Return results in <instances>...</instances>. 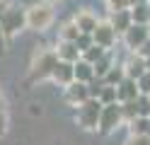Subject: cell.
Segmentation results:
<instances>
[{
  "label": "cell",
  "instance_id": "12",
  "mask_svg": "<svg viewBox=\"0 0 150 145\" xmlns=\"http://www.w3.org/2000/svg\"><path fill=\"white\" fill-rule=\"evenodd\" d=\"M75 24H78V29H80L82 34H92V32H95V27H97L99 22H97V17L92 15V12L82 10V12H78V17H75Z\"/></svg>",
  "mask_w": 150,
  "mask_h": 145
},
{
  "label": "cell",
  "instance_id": "9",
  "mask_svg": "<svg viewBox=\"0 0 150 145\" xmlns=\"http://www.w3.org/2000/svg\"><path fill=\"white\" fill-rule=\"evenodd\" d=\"M140 92H138V85L133 77H124L119 85H116V99L119 102H126V99H136Z\"/></svg>",
  "mask_w": 150,
  "mask_h": 145
},
{
  "label": "cell",
  "instance_id": "8",
  "mask_svg": "<svg viewBox=\"0 0 150 145\" xmlns=\"http://www.w3.org/2000/svg\"><path fill=\"white\" fill-rule=\"evenodd\" d=\"M114 36H116V32L111 29V24H97L95 32H92V41L99 44L102 48H109L114 44Z\"/></svg>",
  "mask_w": 150,
  "mask_h": 145
},
{
  "label": "cell",
  "instance_id": "26",
  "mask_svg": "<svg viewBox=\"0 0 150 145\" xmlns=\"http://www.w3.org/2000/svg\"><path fill=\"white\" fill-rule=\"evenodd\" d=\"M145 68H148V70H150V58H148V61H145Z\"/></svg>",
  "mask_w": 150,
  "mask_h": 145
},
{
  "label": "cell",
  "instance_id": "3",
  "mask_svg": "<svg viewBox=\"0 0 150 145\" xmlns=\"http://www.w3.org/2000/svg\"><path fill=\"white\" fill-rule=\"evenodd\" d=\"M56 61H58V56H56V51H41L36 53L34 63H32V75L36 77V80H44V77H49Z\"/></svg>",
  "mask_w": 150,
  "mask_h": 145
},
{
  "label": "cell",
  "instance_id": "4",
  "mask_svg": "<svg viewBox=\"0 0 150 145\" xmlns=\"http://www.w3.org/2000/svg\"><path fill=\"white\" fill-rule=\"evenodd\" d=\"M119 121H121V106H119L116 102H111V104H104V106H102L97 126H102V131H104V133H109Z\"/></svg>",
  "mask_w": 150,
  "mask_h": 145
},
{
  "label": "cell",
  "instance_id": "1",
  "mask_svg": "<svg viewBox=\"0 0 150 145\" xmlns=\"http://www.w3.org/2000/svg\"><path fill=\"white\" fill-rule=\"evenodd\" d=\"M24 22H27L29 29H36V32L46 29V27L53 22V10H51V5H46V3L32 5L29 10H27V15H24Z\"/></svg>",
  "mask_w": 150,
  "mask_h": 145
},
{
  "label": "cell",
  "instance_id": "10",
  "mask_svg": "<svg viewBox=\"0 0 150 145\" xmlns=\"http://www.w3.org/2000/svg\"><path fill=\"white\" fill-rule=\"evenodd\" d=\"M65 97H68V102L70 104H82L90 97V92H87V85L85 82H78V80H73L70 85H65Z\"/></svg>",
  "mask_w": 150,
  "mask_h": 145
},
{
  "label": "cell",
  "instance_id": "6",
  "mask_svg": "<svg viewBox=\"0 0 150 145\" xmlns=\"http://www.w3.org/2000/svg\"><path fill=\"white\" fill-rule=\"evenodd\" d=\"M126 44L131 46V48H140L145 41H148V24H131L128 29H126Z\"/></svg>",
  "mask_w": 150,
  "mask_h": 145
},
{
  "label": "cell",
  "instance_id": "21",
  "mask_svg": "<svg viewBox=\"0 0 150 145\" xmlns=\"http://www.w3.org/2000/svg\"><path fill=\"white\" fill-rule=\"evenodd\" d=\"M104 77H107V82H109V85H114V87H116V85L126 77V73H124V68H109V70L104 73Z\"/></svg>",
  "mask_w": 150,
  "mask_h": 145
},
{
  "label": "cell",
  "instance_id": "23",
  "mask_svg": "<svg viewBox=\"0 0 150 145\" xmlns=\"http://www.w3.org/2000/svg\"><path fill=\"white\" fill-rule=\"evenodd\" d=\"M92 44H95V41H92V34H82V32H80V36L75 39V46H78V51H80V53L85 51V48H90Z\"/></svg>",
  "mask_w": 150,
  "mask_h": 145
},
{
  "label": "cell",
  "instance_id": "25",
  "mask_svg": "<svg viewBox=\"0 0 150 145\" xmlns=\"http://www.w3.org/2000/svg\"><path fill=\"white\" fill-rule=\"evenodd\" d=\"M5 126H7V116H5V111L0 109V135L5 133Z\"/></svg>",
  "mask_w": 150,
  "mask_h": 145
},
{
  "label": "cell",
  "instance_id": "17",
  "mask_svg": "<svg viewBox=\"0 0 150 145\" xmlns=\"http://www.w3.org/2000/svg\"><path fill=\"white\" fill-rule=\"evenodd\" d=\"M104 51H107V48H102L99 44H92V46H90V48H85V51H82L80 56H82V61L95 63V61H99V58L104 56Z\"/></svg>",
  "mask_w": 150,
  "mask_h": 145
},
{
  "label": "cell",
  "instance_id": "5",
  "mask_svg": "<svg viewBox=\"0 0 150 145\" xmlns=\"http://www.w3.org/2000/svg\"><path fill=\"white\" fill-rule=\"evenodd\" d=\"M22 24H24V15L20 10H7V12L0 15V29H3V34H15Z\"/></svg>",
  "mask_w": 150,
  "mask_h": 145
},
{
  "label": "cell",
  "instance_id": "11",
  "mask_svg": "<svg viewBox=\"0 0 150 145\" xmlns=\"http://www.w3.org/2000/svg\"><path fill=\"white\" fill-rule=\"evenodd\" d=\"M56 56H58V61H68V63H75L80 58V51L75 41H61V46L56 48Z\"/></svg>",
  "mask_w": 150,
  "mask_h": 145
},
{
  "label": "cell",
  "instance_id": "15",
  "mask_svg": "<svg viewBox=\"0 0 150 145\" xmlns=\"http://www.w3.org/2000/svg\"><path fill=\"white\" fill-rule=\"evenodd\" d=\"M131 19H133V24H148L150 22V5L145 0H138L133 12H131Z\"/></svg>",
  "mask_w": 150,
  "mask_h": 145
},
{
  "label": "cell",
  "instance_id": "22",
  "mask_svg": "<svg viewBox=\"0 0 150 145\" xmlns=\"http://www.w3.org/2000/svg\"><path fill=\"white\" fill-rule=\"evenodd\" d=\"M136 85H138V92L140 94H150V70H145L143 75L136 80Z\"/></svg>",
  "mask_w": 150,
  "mask_h": 145
},
{
  "label": "cell",
  "instance_id": "16",
  "mask_svg": "<svg viewBox=\"0 0 150 145\" xmlns=\"http://www.w3.org/2000/svg\"><path fill=\"white\" fill-rule=\"evenodd\" d=\"M145 70H148V68H145V61H143V58H138V56H133V58L126 63V68H124L126 77H133V80H138Z\"/></svg>",
  "mask_w": 150,
  "mask_h": 145
},
{
  "label": "cell",
  "instance_id": "24",
  "mask_svg": "<svg viewBox=\"0 0 150 145\" xmlns=\"http://www.w3.org/2000/svg\"><path fill=\"white\" fill-rule=\"evenodd\" d=\"M107 5H109L111 12H119V10H128L131 0H107Z\"/></svg>",
  "mask_w": 150,
  "mask_h": 145
},
{
  "label": "cell",
  "instance_id": "19",
  "mask_svg": "<svg viewBox=\"0 0 150 145\" xmlns=\"http://www.w3.org/2000/svg\"><path fill=\"white\" fill-rule=\"evenodd\" d=\"M58 34H61V41H75V39L80 36V29H78L75 22H70V24H65Z\"/></svg>",
  "mask_w": 150,
  "mask_h": 145
},
{
  "label": "cell",
  "instance_id": "27",
  "mask_svg": "<svg viewBox=\"0 0 150 145\" xmlns=\"http://www.w3.org/2000/svg\"><path fill=\"white\" fill-rule=\"evenodd\" d=\"M148 119H150V114H148Z\"/></svg>",
  "mask_w": 150,
  "mask_h": 145
},
{
  "label": "cell",
  "instance_id": "2",
  "mask_svg": "<svg viewBox=\"0 0 150 145\" xmlns=\"http://www.w3.org/2000/svg\"><path fill=\"white\" fill-rule=\"evenodd\" d=\"M80 106V111H78V121H80V126L82 128H87V131H92L97 126V121H99V111H102V104L97 97H87L82 104H78Z\"/></svg>",
  "mask_w": 150,
  "mask_h": 145
},
{
  "label": "cell",
  "instance_id": "18",
  "mask_svg": "<svg viewBox=\"0 0 150 145\" xmlns=\"http://www.w3.org/2000/svg\"><path fill=\"white\" fill-rule=\"evenodd\" d=\"M133 123V135H148L150 133V119L148 116H136V119H131Z\"/></svg>",
  "mask_w": 150,
  "mask_h": 145
},
{
  "label": "cell",
  "instance_id": "13",
  "mask_svg": "<svg viewBox=\"0 0 150 145\" xmlns=\"http://www.w3.org/2000/svg\"><path fill=\"white\" fill-rule=\"evenodd\" d=\"M73 75H75V80L78 82H92V77H95V70H92V63H87V61H75L73 63Z\"/></svg>",
  "mask_w": 150,
  "mask_h": 145
},
{
  "label": "cell",
  "instance_id": "7",
  "mask_svg": "<svg viewBox=\"0 0 150 145\" xmlns=\"http://www.w3.org/2000/svg\"><path fill=\"white\" fill-rule=\"evenodd\" d=\"M51 77L58 85H70L73 80H75V75H73V63H68V61H56V65H53V70H51Z\"/></svg>",
  "mask_w": 150,
  "mask_h": 145
},
{
  "label": "cell",
  "instance_id": "20",
  "mask_svg": "<svg viewBox=\"0 0 150 145\" xmlns=\"http://www.w3.org/2000/svg\"><path fill=\"white\" fill-rule=\"evenodd\" d=\"M97 99H99L102 104H111V102H116V87H114V85H107V87H102Z\"/></svg>",
  "mask_w": 150,
  "mask_h": 145
},
{
  "label": "cell",
  "instance_id": "14",
  "mask_svg": "<svg viewBox=\"0 0 150 145\" xmlns=\"http://www.w3.org/2000/svg\"><path fill=\"white\" fill-rule=\"evenodd\" d=\"M131 24H133V19H131L128 10H119V12H114V19H111V29H114V32L124 34Z\"/></svg>",
  "mask_w": 150,
  "mask_h": 145
}]
</instances>
